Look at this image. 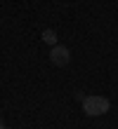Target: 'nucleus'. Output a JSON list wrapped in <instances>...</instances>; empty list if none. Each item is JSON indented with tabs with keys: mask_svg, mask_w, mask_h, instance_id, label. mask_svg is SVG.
<instances>
[{
	"mask_svg": "<svg viewBox=\"0 0 118 129\" xmlns=\"http://www.w3.org/2000/svg\"><path fill=\"white\" fill-rule=\"evenodd\" d=\"M109 108H111V101L106 96H99V94H92V96H83V113L88 117H99V115H106Z\"/></svg>",
	"mask_w": 118,
	"mask_h": 129,
	"instance_id": "nucleus-1",
	"label": "nucleus"
},
{
	"mask_svg": "<svg viewBox=\"0 0 118 129\" xmlns=\"http://www.w3.org/2000/svg\"><path fill=\"white\" fill-rule=\"evenodd\" d=\"M50 61L54 63V66H69L71 63V52H69V47H64V45H54V47L50 49Z\"/></svg>",
	"mask_w": 118,
	"mask_h": 129,
	"instance_id": "nucleus-2",
	"label": "nucleus"
},
{
	"mask_svg": "<svg viewBox=\"0 0 118 129\" xmlns=\"http://www.w3.org/2000/svg\"><path fill=\"white\" fill-rule=\"evenodd\" d=\"M43 42L54 47V45H57V33H54L52 28H45V31H43Z\"/></svg>",
	"mask_w": 118,
	"mask_h": 129,
	"instance_id": "nucleus-3",
	"label": "nucleus"
},
{
	"mask_svg": "<svg viewBox=\"0 0 118 129\" xmlns=\"http://www.w3.org/2000/svg\"><path fill=\"white\" fill-rule=\"evenodd\" d=\"M0 129H7V127H5V124H3V122H0Z\"/></svg>",
	"mask_w": 118,
	"mask_h": 129,
	"instance_id": "nucleus-4",
	"label": "nucleus"
}]
</instances>
